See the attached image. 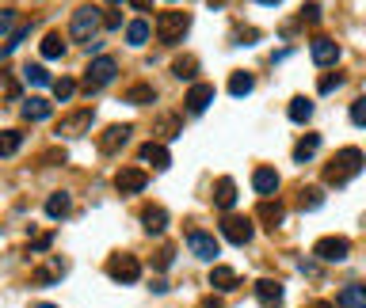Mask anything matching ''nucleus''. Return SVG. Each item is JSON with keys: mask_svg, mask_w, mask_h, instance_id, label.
<instances>
[{"mask_svg": "<svg viewBox=\"0 0 366 308\" xmlns=\"http://www.w3.org/2000/svg\"><path fill=\"white\" fill-rule=\"evenodd\" d=\"M321 202H324V194L317 191V186H305V191H302V209H317Z\"/></svg>", "mask_w": 366, "mask_h": 308, "instance_id": "nucleus-34", "label": "nucleus"}, {"mask_svg": "<svg viewBox=\"0 0 366 308\" xmlns=\"http://www.w3.org/2000/svg\"><path fill=\"white\" fill-rule=\"evenodd\" d=\"M202 308H222V301H206V305H202Z\"/></svg>", "mask_w": 366, "mask_h": 308, "instance_id": "nucleus-48", "label": "nucleus"}, {"mask_svg": "<svg viewBox=\"0 0 366 308\" xmlns=\"http://www.w3.org/2000/svg\"><path fill=\"white\" fill-rule=\"evenodd\" d=\"M73 92H77V80H69V76L54 80V95H58V99H69Z\"/></svg>", "mask_w": 366, "mask_h": 308, "instance_id": "nucleus-35", "label": "nucleus"}, {"mask_svg": "<svg viewBox=\"0 0 366 308\" xmlns=\"http://www.w3.org/2000/svg\"><path fill=\"white\" fill-rule=\"evenodd\" d=\"M302 15H305L309 23H317V19H321V4H305V12H302Z\"/></svg>", "mask_w": 366, "mask_h": 308, "instance_id": "nucleus-42", "label": "nucleus"}, {"mask_svg": "<svg viewBox=\"0 0 366 308\" xmlns=\"http://www.w3.org/2000/svg\"><path fill=\"white\" fill-rule=\"evenodd\" d=\"M130 4H134V8H142V12H145V8H153V0H130Z\"/></svg>", "mask_w": 366, "mask_h": 308, "instance_id": "nucleus-46", "label": "nucleus"}, {"mask_svg": "<svg viewBox=\"0 0 366 308\" xmlns=\"http://www.w3.org/2000/svg\"><path fill=\"white\" fill-rule=\"evenodd\" d=\"M351 122H355V126H366V95L351 103Z\"/></svg>", "mask_w": 366, "mask_h": 308, "instance_id": "nucleus-36", "label": "nucleus"}, {"mask_svg": "<svg viewBox=\"0 0 366 308\" xmlns=\"http://www.w3.org/2000/svg\"><path fill=\"white\" fill-rule=\"evenodd\" d=\"M259 4H282V0H259Z\"/></svg>", "mask_w": 366, "mask_h": 308, "instance_id": "nucleus-50", "label": "nucleus"}, {"mask_svg": "<svg viewBox=\"0 0 366 308\" xmlns=\"http://www.w3.org/2000/svg\"><path fill=\"white\" fill-rule=\"evenodd\" d=\"M309 308H332V305H324V301H313V305H309Z\"/></svg>", "mask_w": 366, "mask_h": 308, "instance_id": "nucleus-49", "label": "nucleus"}, {"mask_svg": "<svg viewBox=\"0 0 366 308\" xmlns=\"http://www.w3.org/2000/svg\"><path fill=\"white\" fill-rule=\"evenodd\" d=\"M313 255L321 259V263H344V259L351 255V244H347V236H321L313 244Z\"/></svg>", "mask_w": 366, "mask_h": 308, "instance_id": "nucleus-5", "label": "nucleus"}, {"mask_svg": "<svg viewBox=\"0 0 366 308\" xmlns=\"http://www.w3.org/2000/svg\"><path fill=\"white\" fill-rule=\"evenodd\" d=\"M4 88H8V99H20V84H15V80H12V76H8V80H4Z\"/></svg>", "mask_w": 366, "mask_h": 308, "instance_id": "nucleus-44", "label": "nucleus"}, {"mask_svg": "<svg viewBox=\"0 0 366 308\" xmlns=\"http://www.w3.org/2000/svg\"><path fill=\"white\" fill-rule=\"evenodd\" d=\"M237 42H244V46H252V42H256V31H241V38H237Z\"/></svg>", "mask_w": 366, "mask_h": 308, "instance_id": "nucleus-45", "label": "nucleus"}, {"mask_svg": "<svg viewBox=\"0 0 366 308\" xmlns=\"http://www.w3.org/2000/svg\"><path fill=\"white\" fill-rule=\"evenodd\" d=\"M142 225H145V232H165L168 229V209L165 206H145Z\"/></svg>", "mask_w": 366, "mask_h": 308, "instance_id": "nucleus-18", "label": "nucleus"}, {"mask_svg": "<svg viewBox=\"0 0 366 308\" xmlns=\"http://www.w3.org/2000/svg\"><path fill=\"white\" fill-rule=\"evenodd\" d=\"M69 209H73V202H69V194H65V191H58V194H50V198H46V217H54V221L65 217Z\"/></svg>", "mask_w": 366, "mask_h": 308, "instance_id": "nucleus-23", "label": "nucleus"}, {"mask_svg": "<svg viewBox=\"0 0 366 308\" xmlns=\"http://www.w3.org/2000/svg\"><path fill=\"white\" fill-rule=\"evenodd\" d=\"M206 4H210V8H225L229 0H206Z\"/></svg>", "mask_w": 366, "mask_h": 308, "instance_id": "nucleus-47", "label": "nucleus"}, {"mask_svg": "<svg viewBox=\"0 0 366 308\" xmlns=\"http://www.w3.org/2000/svg\"><path fill=\"white\" fill-rule=\"evenodd\" d=\"M252 186H256L259 198H271V194L279 191V172H275V168H256V175H252Z\"/></svg>", "mask_w": 366, "mask_h": 308, "instance_id": "nucleus-14", "label": "nucleus"}, {"mask_svg": "<svg viewBox=\"0 0 366 308\" xmlns=\"http://www.w3.org/2000/svg\"><path fill=\"white\" fill-rule=\"evenodd\" d=\"M50 244H54V236H50V232H43V236H35V244H31V251H46Z\"/></svg>", "mask_w": 366, "mask_h": 308, "instance_id": "nucleus-40", "label": "nucleus"}, {"mask_svg": "<svg viewBox=\"0 0 366 308\" xmlns=\"http://www.w3.org/2000/svg\"><path fill=\"white\" fill-rule=\"evenodd\" d=\"M256 217H259V221H264L267 229L275 232V229L282 225V217H287V209H282L279 202H267V198H264V202H259V209H256Z\"/></svg>", "mask_w": 366, "mask_h": 308, "instance_id": "nucleus-20", "label": "nucleus"}, {"mask_svg": "<svg viewBox=\"0 0 366 308\" xmlns=\"http://www.w3.org/2000/svg\"><path fill=\"white\" fill-rule=\"evenodd\" d=\"M256 297H259V305H264V308L282 305V282H275V278H259V282H256Z\"/></svg>", "mask_w": 366, "mask_h": 308, "instance_id": "nucleus-13", "label": "nucleus"}, {"mask_svg": "<svg viewBox=\"0 0 366 308\" xmlns=\"http://www.w3.org/2000/svg\"><path fill=\"white\" fill-rule=\"evenodd\" d=\"M210 286H214L218 293L237 289V270H233V266H214V270H210Z\"/></svg>", "mask_w": 366, "mask_h": 308, "instance_id": "nucleus-21", "label": "nucleus"}, {"mask_svg": "<svg viewBox=\"0 0 366 308\" xmlns=\"http://www.w3.org/2000/svg\"><path fill=\"white\" fill-rule=\"evenodd\" d=\"M287 115L294 118V122H309V118H313V99H305V95H298V99H290Z\"/></svg>", "mask_w": 366, "mask_h": 308, "instance_id": "nucleus-26", "label": "nucleus"}, {"mask_svg": "<svg viewBox=\"0 0 366 308\" xmlns=\"http://www.w3.org/2000/svg\"><path fill=\"white\" fill-rule=\"evenodd\" d=\"M252 232H256V225L248 221V217H237V213H229L222 221V236L229 240V244H237V248H244L252 240Z\"/></svg>", "mask_w": 366, "mask_h": 308, "instance_id": "nucleus-7", "label": "nucleus"}, {"mask_svg": "<svg viewBox=\"0 0 366 308\" xmlns=\"http://www.w3.org/2000/svg\"><path fill=\"white\" fill-rule=\"evenodd\" d=\"M340 308H366V282H355V286H344L336 297Z\"/></svg>", "mask_w": 366, "mask_h": 308, "instance_id": "nucleus-17", "label": "nucleus"}, {"mask_svg": "<svg viewBox=\"0 0 366 308\" xmlns=\"http://www.w3.org/2000/svg\"><path fill=\"white\" fill-rule=\"evenodd\" d=\"M115 76H119V61L103 54V58H96L92 65H88V72H84V92H100V88H107Z\"/></svg>", "mask_w": 366, "mask_h": 308, "instance_id": "nucleus-4", "label": "nucleus"}, {"mask_svg": "<svg viewBox=\"0 0 366 308\" xmlns=\"http://www.w3.org/2000/svg\"><path fill=\"white\" fill-rule=\"evenodd\" d=\"M145 183H149L145 168H122V172L115 175V186H119L122 194H137V191H145Z\"/></svg>", "mask_w": 366, "mask_h": 308, "instance_id": "nucleus-10", "label": "nucleus"}, {"mask_svg": "<svg viewBox=\"0 0 366 308\" xmlns=\"http://www.w3.org/2000/svg\"><path fill=\"white\" fill-rule=\"evenodd\" d=\"M126 42L130 46H145V42H149V23H145V19L126 23Z\"/></svg>", "mask_w": 366, "mask_h": 308, "instance_id": "nucleus-27", "label": "nucleus"}, {"mask_svg": "<svg viewBox=\"0 0 366 308\" xmlns=\"http://www.w3.org/2000/svg\"><path fill=\"white\" fill-rule=\"evenodd\" d=\"M126 99L142 107V103H149V99H153V88H149V84H134V88L126 92Z\"/></svg>", "mask_w": 366, "mask_h": 308, "instance_id": "nucleus-33", "label": "nucleus"}, {"mask_svg": "<svg viewBox=\"0 0 366 308\" xmlns=\"http://www.w3.org/2000/svg\"><path fill=\"white\" fill-rule=\"evenodd\" d=\"M12 23H15V19H12V12H4V15H0V35H4V38L12 35Z\"/></svg>", "mask_w": 366, "mask_h": 308, "instance_id": "nucleus-41", "label": "nucleus"}, {"mask_svg": "<svg viewBox=\"0 0 366 308\" xmlns=\"http://www.w3.org/2000/svg\"><path fill=\"white\" fill-rule=\"evenodd\" d=\"M103 27H107V31H119V27H122V15H119V12H107V15H103Z\"/></svg>", "mask_w": 366, "mask_h": 308, "instance_id": "nucleus-39", "label": "nucleus"}, {"mask_svg": "<svg viewBox=\"0 0 366 308\" xmlns=\"http://www.w3.org/2000/svg\"><path fill=\"white\" fill-rule=\"evenodd\" d=\"M187 248H191L195 259H202V263H214L218 251H222V244H218L210 232H191V236H187Z\"/></svg>", "mask_w": 366, "mask_h": 308, "instance_id": "nucleus-8", "label": "nucleus"}, {"mask_svg": "<svg viewBox=\"0 0 366 308\" xmlns=\"http://www.w3.org/2000/svg\"><path fill=\"white\" fill-rule=\"evenodd\" d=\"M317 149H321V137L309 133V137H302V141L294 145V160H298V164H305V160L317 156Z\"/></svg>", "mask_w": 366, "mask_h": 308, "instance_id": "nucleus-24", "label": "nucleus"}, {"mask_svg": "<svg viewBox=\"0 0 366 308\" xmlns=\"http://www.w3.org/2000/svg\"><path fill=\"white\" fill-rule=\"evenodd\" d=\"M100 27H103V15H100V8L84 4V8H77V12H73L69 35L77 38V42H96V35H100Z\"/></svg>", "mask_w": 366, "mask_h": 308, "instance_id": "nucleus-2", "label": "nucleus"}, {"mask_svg": "<svg viewBox=\"0 0 366 308\" xmlns=\"http://www.w3.org/2000/svg\"><path fill=\"white\" fill-rule=\"evenodd\" d=\"M20 141H23V133H20V129H4V137H0V156H15Z\"/></svg>", "mask_w": 366, "mask_h": 308, "instance_id": "nucleus-30", "label": "nucleus"}, {"mask_svg": "<svg viewBox=\"0 0 366 308\" xmlns=\"http://www.w3.org/2000/svg\"><path fill=\"white\" fill-rule=\"evenodd\" d=\"M340 72H328V76H321V92H332V88H340Z\"/></svg>", "mask_w": 366, "mask_h": 308, "instance_id": "nucleus-37", "label": "nucleus"}, {"mask_svg": "<svg viewBox=\"0 0 366 308\" xmlns=\"http://www.w3.org/2000/svg\"><path fill=\"white\" fill-rule=\"evenodd\" d=\"M92 111H73V115L69 118H61V129H65V133H84V129L88 126H92Z\"/></svg>", "mask_w": 366, "mask_h": 308, "instance_id": "nucleus-22", "label": "nucleus"}, {"mask_svg": "<svg viewBox=\"0 0 366 308\" xmlns=\"http://www.w3.org/2000/svg\"><path fill=\"white\" fill-rule=\"evenodd\" d=\"M363 152L359 149H344V152H336V160H332L328 168H324V183H336V186H344V183H351L355 175L363 172Z\"/></svg>", "mask_w": 366, "mask_h": 308, "instance_id": "nucleus-1", "label": "nucleus"}, {"mask_svg": "<svg viewBox=\"0 0 366 308\" xmlns=\"http://www.w3.org/2000/svg\"><path fill=\"white\" fill-rule=\"evenodd\" d=\"M252 88H256V76H252V72H233L229 76V95H237V99H244Z\"/></svg>", "mask_w": 366, "mask_h": 308, "instance_id": "nucleus-25", "label": "nucleus"}, {"mask_svg": "<svg viewBox=\"0 0 366 308\" xmlns=\"http://www.w3.org/2000/svg\"><path fill=\"white\" fill-rule=\"evenodd\" d=\"M38 308H58V305H38Z\"/></svg>", "mask_w": 366, "mask_h": 308, "instance_id": "nucleus-51", "label": "nucleus"}, {"mask_svg": "<svg viewBox=\"0 0 366 308\" xmlns=\"http://www.w3.org/2000/svg\"><path fill=\"white\" fill-rule=\"evenodd\" d=\"M23 80H27L31 88H46V84H54L50 72H46L43 65H27V69H23Z\"/></svg>", "mask_w": 366, "mask_h": 308, "instance_id": "nucleus-28", "label": "nucleus"}, {"mask_svg": "<svg viewBox=\"0 0 366 308\" xmlns=\"http://www.w3.org/2000/svg\"><path fill=\"white\" fill-rule=\"evenodd\" d=\"M214 206L225 209V213L237 206V183H233L229 175H222V179H218V186H214Z\"/></svg>", "mask_w": 366, "mask_h": 308, "instance_id": "nucleus-15", "label": "nucleus"}, {"mask_svg": "<svg viewBox=\"0 0 366 308\" xmlns=\"http://www.w3.org/2000/svg\"><path fill=\"white\" fill-rule=\"evenodd\" d=\"M137 160H145V164H149L153 172H168V164H172L168 149H165V145H157V141L142 145V149H137Z\"/></svg>", "mask_w": 366, "mask_h": 308, "instance_id": "nucleus-9", "label": "nucleus"}, {"mask_svg": "<svg viewBox=\"0 0 366 308\" xmlns=\"http://www.w3.org/2000/svg\"><path fill=\"white\" fill-rule=\"evenodd\" d=\"M172 72L180 80H195V76H199V61H195V58H176L172 61Z\"/></svg>", "mask_w": 366, "mask_h": 308, "instance_id": "nucleus-29", "label": "nucleus"}, {"mask_svg": "<svg viewBox=\"0 0 366 308\" xmlns=\"http://www.w3.org/2000/svg\"><path fill=\"white\" fill-rule=\"evenodd\" d=\"M65 54V38L58 35V31H54V35H46L43 38V58H61Z\"/></svg>", "mask_w": 366, "mask_h": 308, "instance_id": "nucleus-31", "label": "nucleus"}, {"mask_svg": "<svg viewBox=\"0 0 366 308\" xmlns=\"http://www.w3.org/2000/svg\"><path fill=\"white\" fill-rule=\"evenodd\" d=\"M210 103H214V84H191V92H187V111H191V115H202Z\"/></svg>", "mask_w": 366, "mask_h": 308, "instance_id": "nucleus-12", "label": "nucleus"}, {"mask_svg": "<svg viewBox=\"0 0 366 308\" xmlns=\"http://www.w3.org/2000/svg\"><path fill=\"white\" fill-rule=\"evenodd\" d=\"M130 133H134V126H126V122H122V126H107L100 133V149L103 152H119L122 145L130 141Z\"/></svg>", "mask_w": 366, "mask_h": 308, "instance_id": "nucleus-11", "label": "nucleus"}, {"mask_svg": "<svg viewBox=\"0 0 366 308\" xmlns=\"http://www.w3.org/2000/svg\"><path fill=\"white\" fill-rule=\"evenodd\" d=\"M65 266L54 263V266H43V270H35V286H54V278H61Z\"/></svg>", "mask_w": 366, "mask_h": 308, "instance_id": "nucleus-32", "label": "nucleus"}, {"mask_svg": "<svg viewBox=\"0 0 366 308\" xmlns=\"http://www.w3.org/2000/svg\"><path fill=\"white\" fill-rule=\"evenodd\" d=\"M187 27H191V15H187V12H160L157 15V38L165 46L180 42V38L187 35Z\"/></svg>", "mask_w": 366, "mask_h": 308, "instance_id": "nucleus-3", "label": "nucleus"}, {"mask_svg": "<svg viewBox=\"0 0 366 308\" xmlns=\"http://www.w3.org/2000/svg\"><path fill=\"white\" fill-rule=\"evenodd\" d=\"M309 54H313V61H317V65H336V58H340V46L332 42V38H313Z\"/></svg>", "mask_w": 366, "mask_h": 308, "instance_id": "nucleus-16", "label": "nucleus"}, {"mask_svg": "<svg viewBox=\"0 0 366 308\" xmlns=\"http://www.w3.org/2000/svg\"><path fill=\"white\" fill-rule=\"evenodd\" d=\"M54 115V103L50 99H38V95H31L27 103H23V118L27 122H43V118Z\"/></svg>", "mask_w": 366, "mask_h": 308, "instance_id": "nucleus-19", "label": "nucleus"}, {"mask_svg": "<svg viewBox=\"0 0 366 308\" xmlns=\"http://www.w3.org/2000/svg\"><path fill=\"white\" fill-rule=\"evenodd\" d=\"M107 274L119 282V286H130V282L142 278V263L134 255H111L107 259Z\"/></svg>", "mask_w": 366, "mask_h": 308, "instance_id": "nucleus-6", "label": "nucleus"}, {"mask_svg": "<svg viewBox=\"0 0 366 308\" xmlns=\"http://www.w3.org/2000/svg\"><path fill=\"white\" fill-rule=\"evenodd\" d=\"M107 4H122V0H107Z\"/></svg>", "mask_w": 366, "mask_h": 308, "instance_id": "nucleus-52", "label": "nucleus"}, {"mask_svg": "<svg viewBox=\"0 0 366 308\" xmlns=\"http://www.w3.org/2000/svg\"><path fill=\"white\" fill-rule=\"evenodd\" d=\"M160 133H165L168 141H172V137H180V129H176V118H165V122H160Z\"/></svg>", "mask_w": 366, "mask_h": 308, "instance_id": "nucleus-38", "label": "nucleus"}, {"mask_svg": "<svg viewBox=\"0 0 366 308\" xmlns=\"http://www.w3.org/2000/svg\"><path fill=\"white\" fill-rule=\"evenodd\" d=\"M172 259H176V255H172V248H165V251H160V255H157V266H160V270H165V266L172 263Z\"/></svg>", "mask_w": 366, "mask_h": 308, "instance_id": "nucleus-43", "label": "nucleus"}]
</instances>
